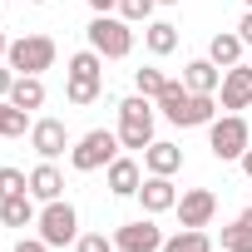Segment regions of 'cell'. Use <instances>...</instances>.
Masks as SVG:
<instances>
[{
  "mask_svg": "<svg viewBox=\"0 0 252 252\" xmlns=\"http://www.w3.org/2000/svg\"><path fill=\"white\" fill-rule=\"evenodd\" d=\"M30 149L55 163V158L69 149V129H64L60 119H35V124H30Z\"/></svg>",
  "mask_w": 252,
  "mask_h": 252,
  "instance_id": "8fae6325",
  "label": "cell"
},
{
  "mask_svg": "<svg viewBox=\"0 0 252 252\" xmlns=\"http://www.w3.org/2000/svg\"><path fill=\"white\" fill-rule=\"evenodd\" d=\"M183 84H188L193 94H218L222 69H218L213 60H188V64H183Z\"/></svg>",
  "mask_w": 252,
  "mask_h": 252,
  "instance_id": "e0dca14e",
  "label": "cell"
},
{
  "mask_svg": "<svg viewBox=\"0 0 252 252\" xmlns=\"http://www.w3.org/2000/svg\"><path fill=\"white\" fill-rule=\"evenodd\" d=\"M5 50H10V40H5V30H0V60H5Z\"/></svg>",
  "mask_w": 252,
  "mask_h": 252,
  "instance_id": "e575fe53",
  "label": "cell"
},
{
  "mask_svg": "<svg viewBox=\"0 0 252 252\" xmlns=\"http://www.w3.org/2000/svg\"><path fill=\"white\" fill-rule=\"evenodd\" d=\"M55 40L50 35H20V40H10V50H5V64L15 69V74H45L50 64H55Z\"/></svg>",
  "mask_w": 252,
  "mask_h": 252,
  "instance_id": "8992f818",
  "label": "cell"
},
{
  "mask_svg": "<svg viewBox=\"0 0 252 252\" xmlns=\"http://www.w3.org/2000/svg\"><path fill=\"white\" fill-rule=\"evenodd\" d=\"M139 203H144V213H149V218H158V213H173V208H178V188H173V178H163V173H149V178L139 183Z\"/></svg>",
  "mask_w": 252,
  "mask_h": 252,
  "instance_id": "7c38bea8",
  "label": "cell"
},
{
  "mask_svg": "<svg viewBox=\"0 0 252 252\" xmlns=\"http://www.w3.org/2000/svg\"><path fill=\"white\" fill-rule=\"evenodd\" d=\"M168 84V74L163 69H134V89L139 94H149V99H158V89Z\"/></svg>",
  "mask_w": 252,
  "mask_h": 252,
  "instance_id": "4316f807",
  "label": "cell"
},
{
  "mask_svg": "<svg viewBox=\"0 0 252 252\" xmlns=\"http://www.w3.org/2000/svg\"><path fill=\"white\" fill-rule=\"evenodd\" d=\"M188 94H193V89H188L183 79H168V84L158 89V99H154V104H158V114H163V119H173V114L188 104Z\"/></svg>",
  "mask_w": 252,
  "mask_h": 252,
  "instance_id": "d4e9b609",
  "label": "cell"
},
{
  "mask_svg": "<svg viewBox=\"0 0 252 252\" xmlns=\"http://www.w3.org/2000/svg\"><path fill=\"white\" fill-rule=\"evenodd\" d=\"M139 183H144V168H139L134 158L119 154V158L109 163V193H114V198H139Z\"/></svg>",
  "mask_w": 252,
  "mask_h": 252,
  "instance_id": "4fadbf2b",
  "label": "cell"
},
{
  "mask_svg": "<svg viewBox=\"0 0 252 252\" xmlns=\"http://www.w3.org/2000/svg\"><path fill=\"white\" fill-rule=\"evenodd\" d=\"M213 119H218V99L213 94H188V104L168 124H178V129H198V124H213Z\"/></svg>",
  "mask_w": 252,
  "mask_h": 252,
  "instance_id": "9a60e30c",
  "label": "cell"
},
{
  "mask_svg": "<svg viewBox=\"0 0 252 252\" xmlns=\"http://www.w3.org/2000/svg\"><path fill=\"white\" fill-rule=\"evenodd\" d=\"M10 104H15V109H40V104H45V79H40V74H15Z\"/></svg>",
  "mask_w": 252,
  "mask_h": 252,
  "instance_id": "ffe728a7",
  "label": "cell"
},
{
  "mask_svg": "<svg viewBox=\"0 0 252 252\" xmlns=\"http://www.w3.org/2000/svg\"><path fill=\"white\" fill-rule=\"evenodd\" d=\"M99 89H104V55H99V50H79V55L69 60L64 99H69L74 109H84V104H94V99H99Z\"/></svg>",
  "mask_w": 252,
  "mask_h": 252,
  "instance_id": "6da1fadb",
  "label": "cell"
},
{
  "mask_svg": "<svg viewBox=\"0 0 252 252\" xmlns=\"http://www.w3.org/2000/svg\"><path fill=\"white\" fill-rule=\"evenodd\" d=\"M222 252H252V208H242L222 227Z\"/></svg>",
  "mask_w": 252,
  "mask_h": 252,
  "instance_id": "44dd1931",
  "label": "cell"
},
{
  "mask_svg": "<svg viewBox=\"0 0 252 252\" xmlns=\"http://www.w3.org/2000/svg\"><path fill=\"white\" fill-rule=\"evenodd\" d=\"M10 84H15V69L0 64V99H10Z\"/></svg>",
  "mask_w": 252,
  "mask_h": 252,
  "instance_id": "4dcf8cb0",
  "label": "cell"
},
{
  "mask_svg": "<svg viewBox=\"0 0 252 252\" xmlns=\"http://www.w3.org/2000/svg\"><path fill=\"white\" fill-rule=\"evenodd\" d=\"M74 252H119V247H114V237H104V232H79V237H74Z\"/></svg>",
  "mask_w": 252,
  "mask_h": 252,
  "instance_id": "f1b7e54d",
  "label": "cell"
},
{
  "mask_svg": "<svg viewBox=\"0 0 252 252\" xmlns=\"http://www.w3.org/2000/svg\"><path fill=\"white\" fill-rule=\"evenodd\" d=\"M15 252H50V242H45V237H20Z\"/></svg>",
  "mask_w": 252,
  "mask_h": 252,
  "instance_id": "f546056e",
  "label": "cell"
},
{
  "mask_svg": "<svg viewBox=\"0 0 252 252\" xmlns=\"http://www.w3.org/2000/svg\"><path fill=\"white\" fill-rule=\"evenodd\" d=\"M15 193H30V173H20V168H0V198H15Z\"/></svg>",
  "mask_w": 252,
  "mask_h": 252,
  "instance_id": "83f0119b",
  "label": "cell"
},
{
  "mask_svg": "<svg viewBox=\"0 0 252 252\" xmlns=\"http://www.w3.org/2000/svg\"><path fill=\"white\" fill-rule=\"evenodd\" d=\"M158 5H178V0H158Z\"/></svg>",
  "mask_w": 252,
  "mask_h": 252,
  "instance_id": "d590c367",
  "label": "cell"
},
{
  "mask_svg": "<svg viewBox=\"0 0 252 252\" xmlns=\"http://www.w3.org/2000/svg\"><path fill=\"white\" fill-rule=\"evenodd\" d=\"M119 129H89L74 149H69V163L79 168V173H94V168H109L114 158H119Z\"/></svg>",
  "mask_w": 252,
  "mask_h": 252,
  "instance_id": "5b68a950",
  "label": "cell"
},
{
  "mask_svg": "<svg viewBox=\"0 0 252 252\" xmlns=\"http://www.w3.org/2000/svg\"><path fill=\"white\" fill-rule=\"evenodd\" d=\"M35 5H45V0H35Z\"/></svg>",
  "mask_w": 252,
  "mask_h": 252,
  "instance_id": "74e56055",
  "label": "cell"
},
{
  "mask_svg": "<svg viewBox=\"0 0 252 252\" xmlns=\"http://www.w3.org/2000/svg\"><path fill=\"white\" fill-rule=\"evenodd\" d=\"M154 109H158V104H154L149 94H134V99L119 104V144H124V149H139V154H144V149L154 144Z\"/></svg>",
  "mask_w": 252,
  "mask_h": 252,
  "instance_id": "7a4b0ae2",
  "label": "cell"
},
{
  "mask_svg": "<svg viewBox=\"0 0 252 252\" xmlns=\"http://www.w3.org/2000/svg\"><path fill=\"white\" fill-rule=\"evenodd\" d=\"M35 218H40V208H35V198H30V193L0 198V222H5V227H35Z\"/></svg>",
  "mask_w": 252,
  "mask_h": 252,
  "instance_id": "ac0fdd59",
  "label": "cell"
},
{
  "mask_svg": "<svg viewBox=\"0 0 252 252\" xmlns=\"http://www.w3.org/2000/svg\"><path fill=\"white\" fill-rule=\"evenodd\" d=\"M94 5V15H109V10H119V0H89Z\"/></svg>",
  "mask_w": 252,
  "mask_h": 252,
  "instance_id": "d6a6232c",
  "label": "cell"
},
{
  "mask_svg": "<svg viewBox=\"0 0 252 252\" xmlns=\"http://www.w3.org/2000/svg\"><path fill=\"white\" fill-rule=\"evenodd\" d=\"M144 45H149L154 55H173V50H178V25H168V20H149V25H144Z\"/></svg>",
  "mask_w": 252,
  "mask_h": 252,
  "instance_id": "7402d4cb",
  "label": "cell"
},
{
  "mask_svg": "<svg viewBox=\"0 0 252 252\" xmlns=\"http://www.w3.org/2000/svg\"><path fill=\"white\" fill-rule=\"evenodd\" d=\"M242 5H247V10H252V0H242Z\"/></svg>",
  "mask_w": 252,
  "mask_h": 252,
  "instance_id": "8d00e7d4",
  "label": "cell"
},
{
  "mask_svg": "<svg viewBox=\"0 0 252 252\" xmlns=\"http://www.w3.org/2000/svg\"><path fill=\"white\" fill-rule=\"evenodd\" d=\"M237 35H242V45H252V10L237 20Z\"/></svg>",
  "mask_w": 252,
  "mask_h": 252,
  "instance_id": "1f68e13d",
  "label": "cell"
},
{
  "mask_svg": "<svg viewBox=\"0 0 252 252\" xmlns=\"http://www.w3.org/2000/svg\"><path fill=\"white\" fill-rule=\"evenodd\" d=\"M35 227H40V237H45L50 247H64V242H74V237H79V213H74V203L55 198V203H45V208H40Z\"/></svg>",
  "mask_w": 252,
  "mask_h": 252,
  "instance_id": "52a82bcc",
  "label": "cell"
},
{
  "mask_svg": "<svg viewBox=\"0 0 252 252\" xmlns=\"http://www.w3.org/2000/svg\"><path fill=\"white\" fill-rule=\"evenodd\" d=\"M242 35L237 30H227V35H213V45H208V60L218 64V69H227V64H242Z\"/></svg>",
  "mask_w": 252,
  "mask_h": 252,
  "instance_id": "d6986e66",
  "label": "cell"
},
{
  "mask_svg": "<svg viewBox=\"0 0 252 252\" xmlns=\"http://www.w3.org/2000/svg\"><path fill=\"white\" fill-rule=\"evenodd\" d=\"M144 168H149V173L173 178V173L183 168V149H178V144H168V139H154V144L144 149Z\"/></svg>",
  "mask_w": 252,
  "mask_h": 252,
  "instance_id": "5bb4252c",
  "label": "cell"
},
{
  "mask_svg": "<svg viewBox=\"0 0 252 252\" xmlns=\"http://www.w3.org/2000/svg\"><path fill=\"white\" fill-rule=\"evenodd\" d=\"M247 144H252V124H247L242 114H222V119L208 124V149H213V158L237 163V158L247 154Z\"/></svg>",
  "mask_w": 252,
  "mask_h": 252,
  "instance_id": "3957f363",
  "label": "cell"
},
{
  "mask_svg": "<svg viewBox=\"0 0 252 252\" xmlns=\"http://www.w3.org/2000/svg\"><path fill=\"white\" fill-rule=\"evenodd\" d=\"M218 99H222V114L252 109V64H227L222 84H218Z\"/></svg>",
  "mask_w": 252,
  "mask_h": 252,
  "instance_id": "ba28073f",
  "label": "cell"
},
{
  "mask_svg": "<svg viewBox=\"0 0 252 252\" xmlns=\"http://www.w3.org/2000/svg\"><path fill=\"white\" fill-rule=\"evenodd\" d=\"M114 247L119 252H163V232L154 227V218H139L114 232Z\"/></svg>",
  "mask_w": 252,
  "mask_h": 252,
  "instance_id": "9c48e42d",
  "label": "cell"
},
{
  "mask_svg": "<svg viewBox=\"0 0 252 252\" xmlns=\"http://www.w3.org/2000/svg\"><path fill=\"white\" fill-rule=\"evenodd\" d=\"M154 5H158V0H119V15L129 25H149L154 20Z\"/></svg>",
  "mask_w": 252,
  "mask_h": 252,
  "instance_id": "484cf974",
  "label": "cell"
},
{
  "mask_svg": "<svg viewBox=\"0 0 252 252\" xmlns=\"http://www.w3.org/2000/svg\"><path fill=\"white\" fill-rule=\"evenodd\" d=\"M173 213H178V222H183V227H208V222H213V213H218V193H213V188H188V193L178 198V208H173Z\"/></svg>",
  "mask_w": 252,
  "mask_h": 252,
  "instance_id": "30bf717a",
  "label": "cell"
},
{
  "mask_svg": "<svg viewBox=\"0 0 252 252\" xmlns=\"http://www.w3.org/2000/svg\"><path fill=\"white\" fill-rule=\"evenodd\" d=\"M163 252H213V237L203 227H183V232L163 237Z\"/></svg>",
  "mask_w": 252,
  "mask_h": 252,
  "instance_id": "603a6c76",
  "label": "cell"
},
{
  "mask_svg": "<svg viewBox=\"0 0 252 252\" xmlns=\"http://www.w3.org/2000/svg\"><path fill=\"white\" fill-rule=\"evenodd\" d=\"M30 198H40V203H55V198H64V173L45 158L40 168H30Z\"/></svg>",
  "mask_w": 252,
  "mask_h": 252,
  "instance_id": "2e32d148",
  "label": "cell"
},
{
  "mask_svg": "<svg viewBox=\"0 0 252 252\" xmlns=\"http://www.w3.org/2000/svg\"><path fill=\"white\" fill-rule=\"evenodd\" d=\"M84 35H89V50H99L104 60H129L134 50V25L124 15H94Z\"/></svg>",
  "mask_w": 252,
  "mask_h": 252,
  "instance_id": "277c9868",
  "label": "cell"
},
{
  "mask_svg": "<svg viewBox=\"0 0 252 252\" xmlns=\"http://www.w3.org/2000/svg\"><path fill=\"white\" fill-rule=\"evenodd\" d=\"M30 129V109H15L10 99H0V139H20Z\"/></svg>",
  "mask_w": 252,
  "mask_h": 252,
  "instance_id": "cb8c5ba5",
  "label": "cell"
},
{
  "mask_svg": "<svg viewBox=\"0 0 252 252\" xmlns=\"http://www.w3.org/2000/svg\"><path fill=\"white\" fill-rule=\"evenodd\" d=\"M237 163H242V173H247V178H252V144H247V154H242V158H237Z\"/></svg>",
  "mask_w": 252,
  "mask_h": 252,
  "instance_id": "836d02e7",
  "label": "cell"
}]
</instances>
